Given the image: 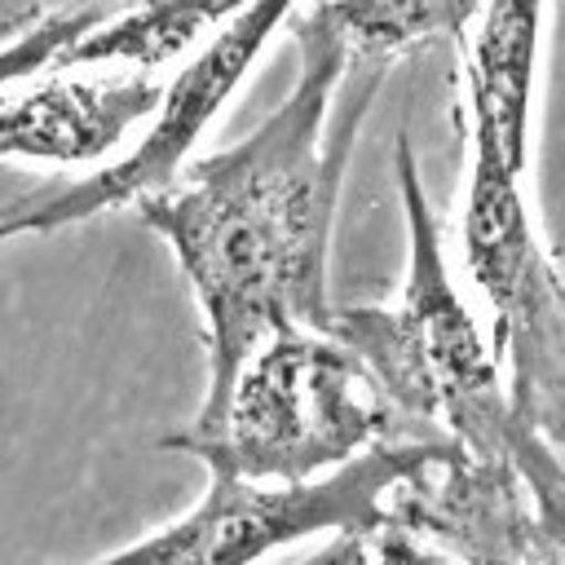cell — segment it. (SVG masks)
I'll return each mask as SVG.
<instances>
[{
    "label": "cell",
    "mask_w": 565,
    "mask_h": 565,
    "mask_svg": "<svg viewBox=\"0 0 565 565\" xmlns=\"http://www.w3.org/2000/svg\"><path fill=\"white\" fill-rule=\"evenodd\" d=\"M291 35V93L243 141L185 163L172 185L137 203L141 221L172 247L203 313L207 388L194 424L221 415L238 371L265 340L300 327L327 331L335 313L327 300L335 199L388 62H371L353 106L331 124V102L358 49L327 0Z\"/></svg>",
    "instance_id": "1"
},
{
    "label": "cell",
    "mask_w": 565,
    "mask_h": 565,
    "mask_svg": "<svg viewBox=\"0 0 565 565\" xmlns=\"http://www.w3.org/2000/svg\"><path fill=\"white\" fill-rule=\"evenodd\" d=\"M397 190L406 212L402 296L397 305L335 309L327 331L371 366L384 397L415 433L450 437L481 459H508L530 472L556 446L512 411L503 366L450 282L441 230L406 132L397 137Z\"/></svg>",
    "instance_id": "2"
},
{
    "label": "cell",
    "mask_w": 565,
    "mask_h": 565,
    "mask_svg": "<svg viewBox=\"0 0 565 565\" xmlns=\"http://www.w3.org/2000/svg\"><path fill=\"white\" fill-rule=\"evenodd\" d=\"M411 428L371 366L331 331H282L238 371L221 415L168 437L207 472L252 481H313Z\"/></svg>",
    "instance_id": "3"
},
{
    "label": "cell",
    "mask_w": 565,
    "mask_h": 565,
    "mask_svg": "<svg viewBox=\"0 0 565 565\" xmlns=\"http://www.w3.org/2000/svg\"><path fill=\"white\" fill-rule=\"evenodd\" d=\"M459 441L411 433L380 441L353 463L313 481H252L212 472L203 499L159 534L93 561V565H256L265 552L309 539L318 530L375 534L388 525L393 490L446 459Z\"/></svg>",
    "instance_id": "4"
},
{
    "label": "cell",
    "mask_w": 565,
    "mask_h": 565,
    "mask_svg": "<svg viewBox=\"0 0 565 565\" xmlns=\"http://www.w3.org/2000/svg\"><path fill=\"white\" fill-rule=\"evenodd\" d=\"M468 150L463 265L490 309V349L521 424L565 450V274L525 207V172Z\"/></svg>",
    "instance_id": "5"
},
{
    "label": "cell",
    "mask_w": 565,
    "mask_h": 565,
    "mask_svg": "<svg viewBox=\"0 0 565 565\" xmlns=\"http://www.w3.org/2000/svg\"><path fill=\"white\" fill-rule=\"evenodd\" d=\"M291 4L296 0H256V4H247L225 31H216L203 49H194L185 57V66L177 71L172 84H163V102H159L146 137L124 159L97 168L84 181L49 185V190H35V194L18 199L4 212L0 234L4 238L49 234V230L79 225V221H93L102 212L141 203V199L159 194L163 185H172L185 172V159L199 146V137L207 132V124H216L225 102L238 93V84L252 75L260 53L269 49V40L282 26V18L291 13Z\"/></svg>",
    "instance_id": "6"
},
{
    "label": "cell",
    "mask_w": 565,
    "mask_h": 565,
    "mask_svg": "<svg viewBox=\"0 0 565 565\" xmlns=\"http://www.w3.org/2000/svg\"><path fill=\"white\" fill-rule=\"evenodd\" d=\"M247 4L256 0H62L26 9L4 26L0 84L84 66L159 71L203 49Z\"/></svg>",
    "instance_id": "7"
},
{
    "label": "cell",
    "mask_w": 565,
    "mask_h": 565,
    "mask_svg": "<svg viewBox=\"0 0 565 565\" xmlns=\"http://www.w3.org/2000/svg\"><path fill=\"white\" fill-rule=\"evenodd\" d=\"M388 525L419 534L463 565H530L539 512L516 463L455 446L393 490Z\"/></svg>",
    "instance_id": "8"
},
{
    "label": "cell",
    "mask_w": 565,
    "mask_h": 565,
    "mask_svg": "<svg viewBox=\"0 0 565 565\" xmlns=\"http://www.w3.org/2000/svg\"><path fill=\"white\" fill-rule=\"evenodd\" d=\"M163 84L150 71L75 75L49 71L4 88L0 154L26 163H97L137 124L154 119Z\"/></svg>",
    "instance_id": "9"
},
{
    "label": "cell",
    "mask_w": 565,
    "mask_h": 565,
    "mask_svg": "<svg viewBox=\"0 0 565 565\" xmlns=\"http://www.w3.org/2000/svg\"><path fill=\"white\" fill-rule=\"evenodd\" d=\"M547 0H486L463 35L468 146L499 154L508 168H530V115Z\"/></svg>",
    "instance_id": "10"
},
{
    "label": "cell",
    "mask_w": 565,
    "mask_h": 565,
    "mask_svg": "<svg viewBox=\"0 0 565 565\" xmlns=\"http://www.w3.org/2000/svg\"><path fill=\"white\" fill-rule=\"evenodd\" d=\"M358 57H384L428 44V40H463L481 18L486 0H327Z\"/></svg>",
    "instance_id": "11"
},
{
    "label": "cell",
    "mask_w": 565,
    "mask_h": 565,
    "mask_svg": "<svg viewBox=\"0 0 565 565\" xmlns=\"http://www.w3.org/2000/svg\"><path fill=\"white\" fill-rule=\"evenodd\" d=\"M534 512H539V534H534V556L530 565H565V468L552 472L547 481L530 486Z\"/></svg>",
    "instance_id": "12"
},
{
    "label": "cell",
    "mask_w": 565,
    "mask_h": 565,
    "mask_svg": "<svg viewBox=\"0 0 565 565\" xmlns=\"http://www.w3.org/2000/svg\"><path fill=\"white\" fill-rule=\"evenodd\" d=\"M371 547H375V561H380V565H463V561H455L450 552L424 543L419 534H411V530H402V525L375 530V534H371Z\"/></svg>",
    "instance_id": "13"
},
{
    "label": "cell",
    "mask_w": 565,
    "mask_h": 565,
    "mask_svg": "<svg viewBox=\"0 0 565 565\" xmlns=\"http://www.w3.org/2000/svg\"><path fill=\"white\" fill-rule=\"evenodd\" d=\"M300 565H380V561H375L371 534H340L331 547H322L318 556H309Z\"/></svg>",
    "instance_id": "14"
}]
</instances>
